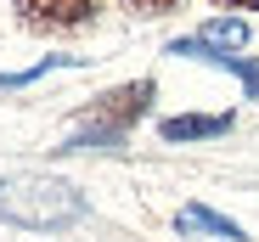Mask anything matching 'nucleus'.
Wrapping results in <instances>:
<instances>
[{"instance_id": "1", "label": "nucleus", "mask_w": 259, "mask_h": 242, "mask_svg": "<svg viewBox=\"0 0 259 242\" xmlns=\"http://www.w3.org/2000/svg\"><path fill=\"white\" fill-rule=\"evenodd\" d=\"M91 214V197L62 175H0V225L17 231H68Z\"/></svg>"}, {"instance_id": "2", "label": "nucleus", "mask_w": 259, "mask_h": 242, "mask_svg": "<svg viewBox=\"0 0 259 242\" xmlns=\"http://www.w3.org/2000/svg\"><path fill=\"white\" fill-rule=\"evenodd\" d=\"M152 102H158V79H130V85L102 90L91 107L79 113V124L62 135L57 152H124L130 130L152 113Z\"/></svg>"}, {"instance_id": "3", "label": "nucleus", "mask_w": 259, "mask_h": 242, "mask_svg": "<svg viewBox=\"0 0 259 242\" xmlns=\"http://www.w3.org/2000/svg\"><path fill=\"white\" fill-rule=\"evenodd\" d=\"M248 45V23L242 17H208L203 28L169 39V57H186V62H220V57H237Z\"/></svg>"}, {"instance_id": "4", "label": "nucleus", "mask_w": 259, "mask_h": 242, "mask_svg": "<svg viewBox=\"0 0 259 242\" xmlns=\"http://www.w3.org/2000/svg\"><path fill=\"white\" fill-rule=\"evenodd\" d=\"M12 12L28 34H73L96 23V0H12Z\"/></svg>"}, {"instance_id": "5", "label": "nucleus", "mask_w": 259, "mask_h": 242, "mask_svg": "<svg viewBox=\"0 0 259 242\" xmlns=\"http://www.w3.org/2000/svg\"><path fill=\"white\" fill-rule=\"evenodd\" d=\"M237 124V113H175V118H158V135L169 147H192V141H214Z\"/></svg>"}, {"instance_id": "6", "label": "nucleus", "mask_w": 259, "mask_h": 242, "mask_svg": "<svg viewBox=\"0 0 259 242\" xmlns=\"http://www.w3.org/2000/svg\"><path fill=\"white\" fill-rule=\"evenodd\" d=\"M175 236H220V242H248V231L237 220H226L220 209H208V203H186L175 214Z\"/></svg>"}, {"instance_id": "7", "label": "nucleus", "mask_w": 259, "mask_h": 242, "mask_svg": "<svg viewBox=\"0 0 259 242\" xmlns=\"http://www.w3.org/2000/svg\"><path fill=\"white\" fill-rule=\"evenodd\" d=\"M84 57H39L34 68H23V73H0V90H23V85H34V79H46V73H57V68H79Z\"/></svg>"}, {"instance_id": "8", "label": "nucleus", "mask_w": 259, "mask_h": 242, "mask_svg": "<svg viewBox=\"0 0 259 242\" xmlns=\"http://www.w3.org/2000/svg\"><path fill=\"white\" fill-rule=\"evenodd\" d=\"M208 68H226V73H237L242 96H248V102H259V57H220V62H208Z\"/></svg>"}, {"instance_id": "9", "label": "nucleus", "mask_w": 259, "mask_h": 242, "mask_svg": "<svg viewBox=\"0 0 259 242\" xmlns=\"http://www.w3.org/2000/svg\"><path fill=\"white\" fill-rule=\"evenodd\" d=\"M124 12H136V17H169V12H181L186 0H118Z\"/></svg>"}, {"instance_id": "10", "label": "nucleus", "mask_w": 259, "mask_h": 242, "mask_svg": "<svg viewBox=\"0 0 259 242\" xmlns=\"http://www.w3.org/2000/svg\"><path fill=\"white\" fill-rule=\"evenodd\" d=\"M214 6H226V12H259V0H214Z\"/></svg>"}]
</instances>
